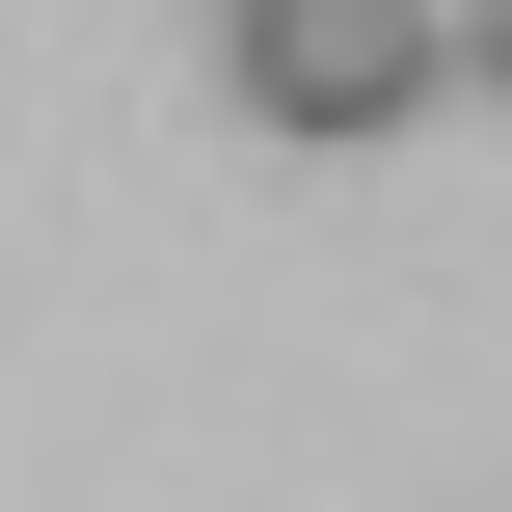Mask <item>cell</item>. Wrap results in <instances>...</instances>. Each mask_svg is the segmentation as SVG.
<instances>
[{"label": "cell", "instance_id": "6da1fadb", "mask_svg": "<svg viewBox=\"0 0 512 512\" xmlns=\"http://www.w3.org/2000/svg\"><path fill=\"white\" fill-rule=\"evenodd\" d=\"M459 81V0H216V108L243 135H405Z\"/></svg>", "mask_w": 512, "mask_h": 512}, {"label": "cell", "instance_id": "7a4b0ae2", "mask_svg": "<svg viewBox=\"0 0 512 512\" xmlns=\"http://www.w3.org/2000/svg\"><path fill=\"white\" fill-rule=\"evenodd\" d=\"M459 54H486V81H512V0H459Z\"/></svg>", "mask_w": 512, "mask_h": 512}]
</instances>
